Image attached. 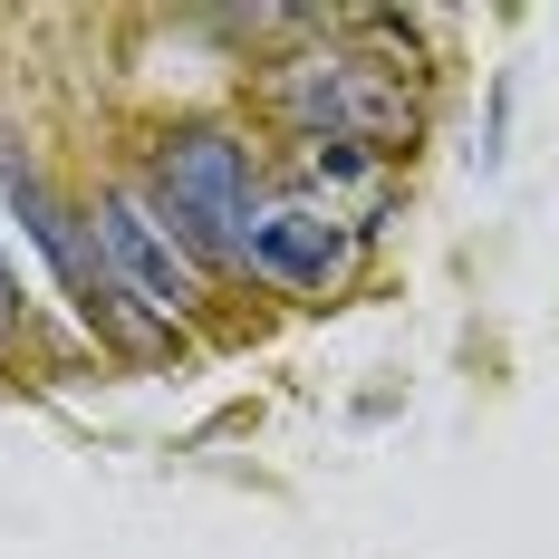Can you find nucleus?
<instances>
[{
    "label": "nucleus",
    "mask_w": 559,
    "mask_h": 559,
    "mask_svg": "<svg viewBox=\"0 0 559 559\" xmlns=\"http://www.w3.org/2000/svg\"><path fill=\"white\" fill-rule=\"evenodd\" d=\"M280 116L309 135V145H337V155H395L415 135V87L395 78L386 58H289L280 68Z\"/></svg>",
    "instance_id": "1"
},
{
    "label": "nucleus",
    "mask_w": 559,
    "mask_h": 559,
    "mask_svg": "<svg viewBox=\"0 0 559 559\" xmlns=\"http://www.w3.org/2000/svg\"><path fill=\"white\" fill-rule=\"evenodd\" d=\"M155 213L165 231L193 251V261H251V145L223 135V126H193V135H165L155 155Z\"/></svg>",
    "instance_id": "2"
},
{
    "label": "nucleus",
    "mask_w": 559,
    "mask_h": 559,
    "mask_svg": "<svg viewBox=\"0 0 559 559\" xmlns=\"http://www.w3.org/2000/svg\"><path fill=\"white\" fill-rule=\"evenodd\" d=\"M97 251H107L116 289H126L145 319H193V309H203V271H193V251L155 223L145 193H107V203H97Z\"/></svg>",
    "instance_id": "3"
},
{
    "label": "nucleus",
    "mask_w": 559,
    "mask_h": 559,
    "mask_svg": "<svg viewBox=\"0 0 559 559\" xmlns=\"http://www.w3.org/2000/svg\"><path fill=\"white\" fill-rule=\"evenodd\" d=\"M0 193H10L20 231H29L39 251H49V271H58V289L78 299V319H87V329L135 337V319H126V289H116V271H107V251H87V231H78L68 213H58V203H49V183H39V174L20 165L10 145H0Z\"/></svg>",
    "instance_id": "4"
},
{
    "label": "nucleus",
    "mask_w": 559,
    "mask_h": 559,
    "mask_svg": "<svg viewBox=\"0 0 559 559\" xmlns=\"http://www.w3.org/2000/svg\"><path fill=\"white\" fill-rule=\"evenodd\" d=\"M347 223L337 213H319V203H280V213H261L251 223V271L280 280V289H329L337 271H347Z\"/></svg>",
    "instance_id": "5"
},
{
    "label": "nucleus",
    "mask_w": 559,
    "mask_h": 559,
    "mask_svg": "<svg viewBox=\"0 0 559 559\" xmlns=\"http://www.w3.org/2000/svg\"><path fill=\"white\" fill-rule=\"evenodd\" d=\"M0 337H20V271L0 261Z\"/></svg>",
    "instance_id": "6"
}]
</instances>
